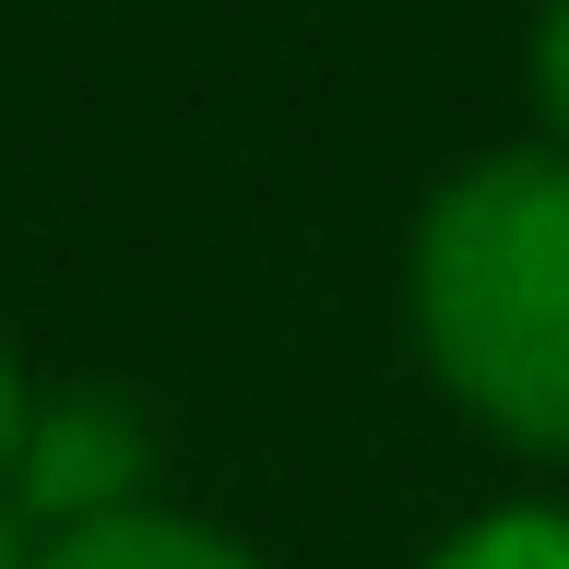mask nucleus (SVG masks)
I'll use <instances>...</instances> for the list:
<instances>
[{
	"label": "nucleus",
	"mask_w": 569,
	"mask_h": 569,
	"mask_svg": "<svg viewBox=\"0 0 569 569\" xmlns=\"http://www.w3.org/2000/svg\"><path fill=\"white\" fill-rule=\"evenodd\" d=\"M24 569H261L249 546H226L213 522H167V510H119V522L48 533Z\"/></svg>",
	"instance_id": "7ed1b4c3"
},
{
	"label": "nucleus",
	"mask_w": 569,
	"mask_h": 569,
	"mask_svg": "<svg viewBox=\"0 0 569 569\" xmlns=\"http://www.w3.org/2000/svg\"><path fill=\"white\" fill-rule=\"evenodd\" d=\"M24 510H48V522H119L142 487V416L131 403H107V391H71V403H36L24 416Z\"/></svg>",
	"instance_id": "f03ea898"
},
{
	"label": "nucleus",
	"mask_w": 569,
	"mask_h": 569,
	"mask_svg": "<svg viewBox=\"0 0 569 569\" xmlns=\"http://www.w3.org/2000/svg\"><path fill=\"white\" fill-rule=\"evenodd\" d=\"M416 320L487 427L569 451V154H487L427 202Z\"/></svg>",
	"instance_id": "f257e3e1"
},
{
	"label": "nucleus",
	"mask_w": 569,
	"mask_h": 569,
	"mask_svg": "<svg viewBox=\"0 0 569 569\" xmlns=\"http://www.w3.org/2000/svg\"><path fill=\"white\" fill-rule=\"evenodd\" d=\"M427 569H569V522L558 510H498V522L451 533Z\"/></svg>",
	"instance_id": "20e7f679"
},
{
	"label": "nucleus",
	"mask_w": 569,
	"mask_h": 569,
	"mask_svg": "<svg viewBox=\"0 0 569 569\" xmlns=\"http://www.w3.org/2000/svg\"><path fill=\"white\" fill-rule=\"evenodd\" d=\"M24 368H12V345H0V475H12V462H24Z\"/></svg>",
	"instance_id": "423d86ee"
},
{
	"label": "nucleus",
	"mask_w": 569,
	"mask_h": 569,
	"mask_svg": "<svg viewBox=\"0 0 569 569\" xmlns=\"http://www.w3.org/2000/svg\"><path fill=\"white\" fill-rule=\"evenodd\" d=\"M0 569H24V546H12V533H0Z\"/></svg>",
	"instance_id": "0eeeda50"
},
{
	"label": "nucleus",
	"mask_w": 569,
	"mask_h": 569,
	"mask_svg": "<svg viewBox=\"0 0 569 569\" xmlns=\"http://www.w3.org/2000/svg\"><path fill=\"white\" fill-rule=\"evenodd\" d=\"M533 96H546V119L569 131V0H546V24H533Z\"/></svg>",
	"instance_id": "39448f33"
}]
</instances>
